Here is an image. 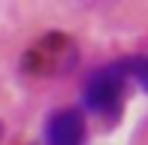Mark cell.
<instances>
[{"label": "cell", "instance_id": "1", "mask_svg": "<svg viewBox=\"0 0 148 145\" xmlns=\"http://www.w3.org/2000/svg\"><path fill=\"white\" fill-rule=\"evenodd\" d=\"M124 88H127V76L115 61L109 67L91 72L88 85H85V106L106 121H118L121 109H124Z\"/></svg>", "mask_w": 148, "mask_h": 145}, {"label": "cell", "instance_id": "2", "mask_svg": "<svg viewBox=\"0 0 148 145\" xmlns=\"http://www.w3.org/2000/svg\"><path fill=\"white\" fill-rule=\"evenodd\" d=\"M76 64V45L64 34H49L24 51V70L33 76H60Z\"/></svg>", "mask_w": 148, "mask_h": 145}, {"label": "cell", "instance_id": "3", "mask_svg": "<svg viewBox=\"0 0 148 145\" xmlns=\"http://www.w3.org/2000/svg\"><path fill=\"white\" fill-rule=\"evenodd\" d=\"M85 118L79 109H58L45 121V145H82Z\"/></svg>", "mask_w": 148, "mask_h": 145}, {"label": "cell", "instance_id": "4", "mask_svg": "<svg viewBox=\"0 0 148 145\" xmlns=\"http://www.w3.org/2000/svg\"><path fill=\"white\" fill-rule=\"evenodd\" d=\"M118 67L124 70L127 79H133L148 94V55H130V57H124V61H118Z\"/></svg>", "mask_w": 148, "mask_h": 145}, {"label": "cell", "instance_id": "5", "mask_svg": "<svg viewBox=\"0 0 148 145\" xmlns=\"http://www.w3.org/2000/svg\"><path fill=\"white\" fill-rule=\"evenodd\" d=\"M0 136H3V124H0Z\"/></svg>", "mask_w": 148, "mask_h": 145}]
</instances>
